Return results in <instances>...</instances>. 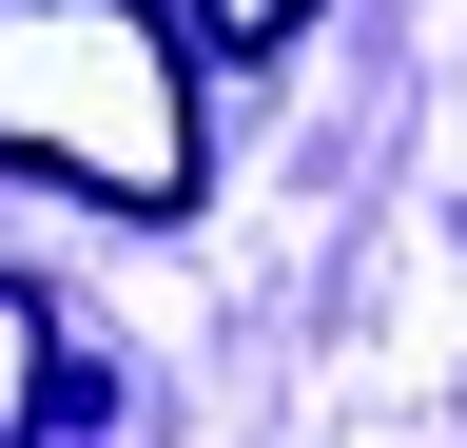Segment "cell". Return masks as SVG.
Instances as JSON below:
<instances>
[{
	"label": "cell",
	"instance_id": "6da1fadb",
	"mask_svg": "<svg viewBox=\"0 0 467 448\" xmlns=\"http://www.w3.org/2000/svg\"><path fill=\"white\" fill-rule=\"evenodd\" d=\"M0 176L98 195V214H195L214 195V98L156 0H0Z\"/></svg>",
	"mask_w": 467,
	"mask_h": 448
},
{
	"label": "cell",
	"instance_id": "7a4b0ae2",
	"mask_svg": "<svg viewBox=\"0 0 467 448\" xmlns=\"http://www.w3.org/2000/svg\"><path fill=\"white\" fill-rule=\"evenodd\" d=\"M58 312H39V273H0V448H39V410H58Z\"/></svg>",
	"mask_w": 467,
	"mask_h": 448
},
{
	"label": "cell",
	"instance_id": "3957f363",
	"mask_svg": "<svg viewBox=\"0 0 467 448\" xmlns=\"http://www.w3.org/2000/svg\"><path fill=\"white\" fill-rule=\"evenodd\" d=\"M175 39H195V59H273V39H312L331 0H156Z\"/></svg>",
	"mask_w": 467,
	"mask_h": 448
}]
</instances>
